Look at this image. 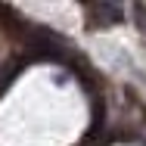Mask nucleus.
I'll return each instance as SVG.
<instances>
[{"mask_svg": "<svg viewBox=\"0 0 146 146\" xmlns=\"http://www.w3.org/2000/svg\"><path fill=\"white\" fill-rule=\"evenodd\" d=\"M87 19L93 25H115L121 19V6H115V3H90Z\"/></svg>", "mask_w": 146, "mask_h": 146, "instance_id": "1", "label": "nucleus"}]
</instances>
